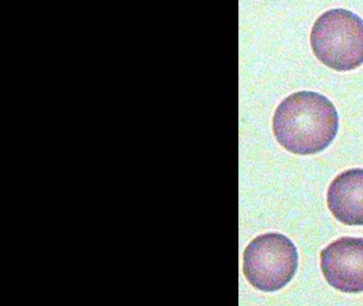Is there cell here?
<instances>
[{
    "label": "cell",
    "mask_w": 363,
    "mask_h": 306,
    "mask_svg": "<svg viewBox=\"0 0 363 306\" xmlns=\"http://www.w3.org/2000/svg\"><path fill=\"white\" fill-rule=\"evenodd\" d=\"M339 116L333 102L314 91H298L276 108L273 131L277 142L295 154L325 150L337 136Z\"/></svg>",
    "instance_id": "obj_1"
},
{
    "label": "cell",
    "mask_w": 363,
    "mask_h": 306,
    "mask_svg": "<svg viewBox=\"0 0 363 306\" xmlns=\"http://www.w3.org/2000/svg\"><path fill=\"white\" fill-rule=\"evenodd\" d=\"M314 55L327 67L347 72L363 64V19L345 8L323 13L310 35Z\"/></svg>",
    "instance_id": "obj_2"
},
{
    "label": "cell",
    "mask_w": 363,
    "mask_h": 306,
    "mask_svg": "<svg viewBox=\"0 0 363 306\" xmlns=\"http://www.w3.org/2000/svg\"><path fill=\"white\" fill-rule=\"evenodd\" d=\"M297 267L296 246L282 234H262L252 239L244 251V276L259 290H279L292 280Z\"/></svg>",
    "instance_id": "obj_3"
},
{
    "label": "cell",
    "mask_w": 363,
    "mask_h": 306,
    "mask_svg": "<svg viewBox=\"0 0 363 306\" xmlns=\"http://www.w3.org/2000/svg\"><path fill=\"white\" fill-rule=\"evenodd\" d=\"M327 204L340 222L363 225V169L354 168L340 174L329 186Z\"/></svg>",
    "instance_id": "obj_5"
},
{
    "label": "cell",
    "mask_w": 363,
    "mask_h": 306,
    "mask_svg": "<svg viewBox=\"0 0 363 306\" xmlns=\"http://www.w3.org/2000/svg\"><path fill=\"white\" fill-rule=\"evenodd\" d=\"M320 269L333 288L347 293L363 291V238L331 242L320 252Z\"/></svg>",
    "instance_id": "obj_4"
}]
</instances>
